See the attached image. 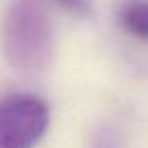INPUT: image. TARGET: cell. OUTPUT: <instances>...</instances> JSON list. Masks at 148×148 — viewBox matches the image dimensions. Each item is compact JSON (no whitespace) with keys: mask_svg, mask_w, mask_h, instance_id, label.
<instances>
[{"mask_svg":"<svg viewBox=\"0 0 148 148\" xmlns=\"http://www.w3.org/2000/svg\"><path fill=\"white\" fill-rule=\"evenodd\" d=\"M3 55L21 74L41 73L52 59L53 29L40 0H14L2 24Z\"/></svg>","mask_w":148,"mask_h":148,"instance_id":"cell-1","label":"cell"},{"mask_svg":"<svg viewBox=\"0 0 148 148\" xmlns=\"http://www.w3.org/2000/svg\"><path fill=\"white\" fill-rule=\"evenodd\" d=\"M50 124L48 105L35 95L0 98V148H33Z\"/></svg>","mask_w":148,"mask_h":148,"instance_id":"cell-2","label":"cell"},{"mask_svg":"<svg viewBox=\"0 0 148 148\" xmlns=\"http://www.w3.org/2000/svg\"><path fill=\"white\" fill-rule=\"evenodd\" d=\"M117 19L129 35L148 40V0H124L119 7Z\"/></svg>","mask_w":148,"mask_h":148,"instance_id":"cell-3","label":"cell"},{"mask_svg":"<svg viewBox=\"0 0 148 148\" xmlns=\"http://www.w3.org/2000/svg\"><path fill=\"white\" fill-rule=\"evenodd\" d=\"M91 148H121V140L115 129L112 127H103L97 133Z\"/></svg>","mask_w":148,"mask_h":148,"instance_id":"cell-4","label":"cell"},{"mask_svg":"<svg viewBox=\"0 0 148 148\" xmlns=\"http://www.w3.org/2000/svg\"><path fill=\"white\" fill-rule=\"evenodd\" d=\"M55 2L74 14H86L90 10V0H55Z\"/></svg>","mask_w":148,"mask_h":148,"instance_id":"cell-5","label":"cell"}]
</instances>
